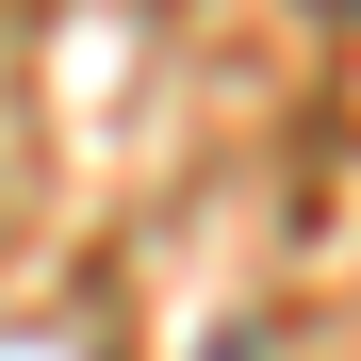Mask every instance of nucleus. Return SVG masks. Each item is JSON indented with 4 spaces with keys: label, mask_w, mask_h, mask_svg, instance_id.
I'll return each mask as SVG.
<instances>
[{
    "label": "nucleus",
    "mask_w": 361,
    "mask_h": 361,
    "mask_svg": "<svg viewBox=\"0 0 361 361\" xmlns=\"http://www.w3.org/2000/svg\"><path fill=\"white\" fill-rule=\"evenodd\" d=\"M214 361H263V345H247V329H230V345H214Z\"/></svg>",
    "instance_id": "nucleus-1"
}]
</instances>
